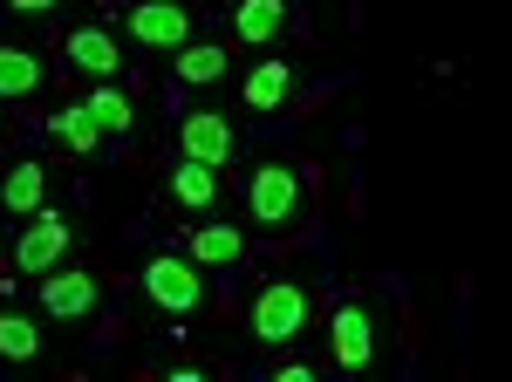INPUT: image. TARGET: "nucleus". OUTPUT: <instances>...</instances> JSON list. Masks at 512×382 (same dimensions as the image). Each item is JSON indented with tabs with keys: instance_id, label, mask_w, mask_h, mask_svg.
I'll use <instances>...</instances> for the list:
<instances>
[{
	"instance_id": "11",
	"label": "nucleus",
	"mask_w": 512,
	"mask_h": 382,
	"mask_svg": "<svg viewBox=\"0 0 512 382\" xmlns=\"http://www.w3.org/2000/svg\"><path fill=\"white\" fill-rule=\"evenodd\" d=\"M82 110L96 116V123H103V130H110V137H130V123H137V103H130V96H123L117 82H96V89H89V96H82Z\"/></svg>"
},
{
	"instance_id": "2",
	"label": "nucleus",
	"mask_w": 512,
	"mask_h": 382,
	"mask_svg": "<svg viewBox=\"0 0 512 382\" xmlns=\"http://www.w3.org/2000/svg\"><path fill=\"white\" fill-rule=\"evenodd\" d=\"M301 328H308V287H294V280L260 287V301H253V335L274 348V342H294Z\"/></svg>"
},
{
	"instance_id": "19",
	"label": "nucleus",
	"mask_w": 512,
	"mask_h": 382,
	"mask_svg": "<svg viewBox=\"0 0 512 382\" xmlns=\"http://www.w3.org/2000/svg\"><path fill=\"white\" fill-rule=\"evenodd\" d=\"M48 130H55L69 151H96V144H103V123L82 110V103H76V110H55V123H48Z\"/></svg>"
},
{
	"instance_id": "13",
	"label": "nucleus",
	"mask_w": 512,
	"mask_h": 382,
	"mask_svg": "<svg viewBox=\"0 0 512 382\" xmlns=\"http://www.w3.org/2000/svg\"><path fill=\"white\" fill-rule=\"evenodd\" d=\"M287 89H294V69H287V62H260V69L246 76L239 96H246V110H280V103H287Z\"/></svg>"
},
{
	"instance_id": "8",
	"label": "nucleus",
	"mask_w": 512,
	"mask_h": 382,
	"mask_svg": "<svg viewBox=\"0 0 512 382\" xmlns=\"http://www.w3.org/2000/svg\"><path fill=\"white\" fill-rule=\"evenodd\" d=\"M41 307H48L55 321H76V314L96 307V280H89V273H55L48 267V280H41Z\"/></svg>"
},
{
	"instance_id": "20",
	"label": "nucleus",
	"mask_w": 512,
	"mask_h": 382,
	"mask_svg": "<svg viewBox=\"0 0 512 382\" xmlns=\"http://www.w3.org/2000/svg\"><path fill=\"white\" fill-rule=\"evenodd\" d=\"M14 14H48V7H62V0H7Z\"/></svg>"
},
{
	"instance_id": "16",
	"label": "nucleus",
	"mask_w": 512,
	"mask_h": 382,
	"mask_svg": "<svg viewBox=\"0 0 512 382\" xmlns=\"http://www.w3.org/2000/svg\"><path fill=\"white\" fill-rule=\"evenodd\" d=\"M226 62H233V55H226L219 41H185V48H178V82H219Z\"/></svg>"
},
{
	"instance_id": "4",
	"label": "nucleus",
	"mask_w": 512,
	"mask_h": 382,
	"mask_svg": "<svg viewBox=\"0 0 512 382\" xmlns=\"http://www.w3.org/2000/svg\"><path fill=\"white\" fill-rule=\"evenodd\" d=\"M130 35L144 41V48L178 55V48L192 41V14H185L178 0H137V7H130Z\"/></svg>"
},
{
	"instance_id": "18",
	"label": "nucleus",
	"mask_w": 512,
	"mask_h": 382,
	"mask_svg": "<svg viewBox=\"0 0 512 382\" xmlns=\"http://www.w3.org/2000/svg\"><path fill=\"white\" fill-rule=\"evenodd\" d=\"M0 355L7 362H35L41 355V328L28 314H0Z\"/></svg>"
},
{
	"instance_id": "14",
	"label": "nucleus",
	"mask_w": 512,
	"mask_h": 382,
	"mask_svg": "<svg viewBox=\"0 0 512 382\" xmlns=\"http://www.w3.org/2000/svg\"><path fill=\"white\" fill-rule=\"evenodd\" d=\"M171 198H178V205H192V212H205V205L219 198V171H212V164H192V157H185V164L171 171Z\"/></svg>"
},
{
	"instance_id": "6",
	"label": "nucleus",
	"mask_w": 512,
	"mask_h": 382,
	"mask_svg": "<svg viewBox=\"0 0 512 382\" xmlns=\"http://www.w3.org/2000/svg\"><path fill=\"white\" fill-rule=\"evenodd\" d=\"M69 246H76V232L62 226L55 212H35V226L21 232V246H14V260H21L28 273H48V267H62V253H69Z\"/></svg>"
},
{
	"instance_id": "9",
	"label": "nucleus",
	"mask_w": 512,
	"mask_h": 382,
	"mask_svg": "<svg viewBox=\"0 0 512 382\" xmlns=\"http://www.w3.org/2000/svg\"><path fill=\"white\" fill-rule=\"evenodd\" d=\"M69 62H76L82 76H96V82H117L123 48L103 35V28H76V35H69Z\"/></svg>"
},
{
	"instance_id": "17",
	"label": "nucleus",
	"mask_w": 512,
	"mask_h": 382,
	"mask_svg": "<svg viewBox=\"0 0 512 382\" xmlns=\"http://www.w3.org/2000/svg\"><path fill=\"white\" fill-rule=\"evenodd\" d=\"M239 253H246V239L233 226H198L192 232V260H205V267H233Z\"/></svg>"
},
{
	"instance_id": "12",
	"label": "nucleus",
	"mask_w": 512,
	"mask_h": 382,
	"mask_svg": "<svg viewBox=\"0 0 512 382\" xmlns=\"http://www.w3.org/2000/svg\"><path fill=\"white\" fill-rule=\"evenodd\" d=\"M41 198H48V171H41V164H14V171H7V185H0V205H7V212H21V219H35Z\"/></svg>"
},
{
	"instance_id": "15",
	"label": "nucleus",
	"mask_w": 512,
	"mask_h": 382,
	"mask_svg": "<svg viewBox=\"0 0 512 382\" xmlns=\"http://www.w3.org/2000/svg\"><path fill=\"white\" fill-rule=\"evenodd\" d=\"M35 89H41V62L28 48L0 41V96H35Z\"/></svg>"
},
{
	"instance_id": "3",
	"label": "nucleus",
	"mask_w": 512,
	"mask_h": 382,
	"mask_svg": "<svg viewBox=\"0 0 512 382\" xmlns=\"http://www.w3.org/2000/svg\"><path fill=\"white\" fill-rule=\"evenodd\" d=\"M144 294H151L164 314H192V307L205 301V287H198L192 260H178V253H158V260L144 267Z\"/></svg>"
},
{
	"instance_id": "10",
	"label": "nucleus",
	"mask_w": 512,
	"mask_h": 382,
	"mask_svg": "<svg viewBox=\"0 0 512 382\" xmlns=\"http://www.w3.org/2000/svg\"><path fill=\"white\" fill-rule=\"evenodd\" d=\"M233 28H239V41L267 48V41H280V28H287V0H239Z\"/></svg>"
},
{
	"instance_id": "5",
	"label": "nucleus",
	"mask_w": 512,
	"mask_h": 382,
	"mask_svg": "<svg viewBox=\"0 0 512 382\" xmlns=\"http://www.w3.org/2000/svg\"><path fill=\"white\" fill-rule=\"evenodd\" d=\"M233 123H226V116H212V110H192L185 116V123H178V151L192 157V164H212V171H219V164H226V157H233Z\"/></svg>"
},
{
	"instance_id": "1",
	"label": "nucleus",
	"mask_w": 512,
	"mask_h": 382,
	"mask_svg": "<svg viewBox=\"0 0 512 382\" xmlns=\"http://www.w3.org/2000/svg\"><path fill=\"white\" fill-rule=\"evenodd\" d=\"M246 212L267 232L294 226V219H301V171H294V164H260L253 185H246Z\"/></svg>"
},
{
	"instance_id": "7",
	"label": "nucleus",
	"mask_w": 512,
	"mask_h": 382,
	"mask_svg": "<svg viewBox=\"0 0 512 382\" xmlns=\"http://www.w3.org/2000/svg\"><path fill=\"white\" fill-rule=\"evenodd\" d=\"M369 355H376L369 307H362V301H342V307H335V362H342V369H362Z\"/></svg>"
}]
</instances>
